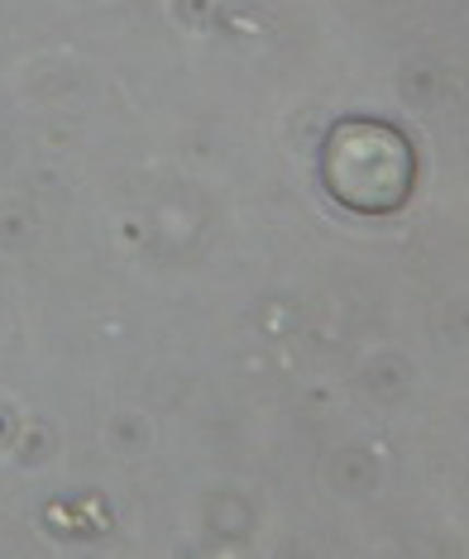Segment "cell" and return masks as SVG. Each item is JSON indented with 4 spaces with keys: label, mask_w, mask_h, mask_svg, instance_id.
<instances>
[{
    "label": "cell",
    "mask_w": 469,
    "mask_h": 559,
    "mask_svg": "<svg viewBox=\"0 0 469 559\" xmlns=\"http://www.w3.org/2000/svg\"><path fill=\"white\" fill-rule=\"evenodd\" d=\"M321 182L354 215H398L417 192V148L388 120H336L321 139Z\"/></svg>",
    "instance_id": "obj_1"
}]
</instances>
